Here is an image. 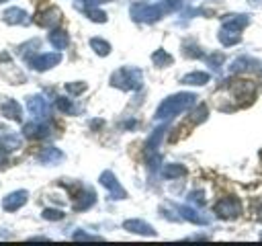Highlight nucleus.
Listing matches in <instances>:
<instances>
[{"label":"nucleus","instance_id":"f257e3e1","mask_svg":"<svg viewBox=\"0 0 262 246\" xmlns=\"http://www.w3.org/2000/svg\"><path fill=\"white\" fill-rule=\"evenodd\" d=\"M194 94H190V92H180V94H174V96H170V98H166L160 107H158V111H156V117L158 119H170V117H174V115H178L180 111H186L192 102H194Z\"/></svg>","mask_w":262,"mask_h":246},{"label":"nucleus","instance_id":"f03ea898","mask_svg":"<svg viewBox=\"0 0 262 246\" xmlns=\"http://www.w3.org/2000/svg\"><path fill=\"white\" fill-rule=\"evenodd\" d=\"M113 86L133 90L141 86V72L137 68H121L113 74Z\"/></svg>","mask_w":262,"mask_h":246},{"label":"nucleus","instance_id":"7ed1b4c3","mask_svg":"<svg viewBox=\"0 0 262 246\" xmlns=\"http://www.w3.org/2000/svg\"><path fill=\"white\" fill-rule=\"evenodd\" d=\"M59 59H61V55L59 53H55V51H47V53H39V55H35V57H29V66L33 68V70H47V68H53L55 64H59Z\"/></svg>","mask_w":262,"mask_h":246},{"label":"nucleus","instance_id":"20e7f679","mask_svg":"<svg viewBox=\"0 0 262 246\" xmlns=\"http://www.w3.org/2000/svg\"><path fill=\"white\" fill-rule=\"evenodd\" d=\"M27 107H29V111L33 113V117L35 119H43V117H47L49 115V102L43 98V96H29L27 98Z\"/></svg>","mask_w":262,"mask_h":246},{"label":"nucleus","instance_id":"39448f33","mask_svg":"<svg viewBox=\"0 0 262 246\" xmlns=\"http://www.w3.org/2000/svg\"><path fill=\"white\" fill-rule=\"evenodd\" d=\"M23 146V137L10 129H0V148L4 152H12V150H18Z\"/></svg>","mask_w":262,"mask_h":246},{"label":"nucleus","instance_id":"423d86ee","mask_svg":"<svg viewBox=\"0 0 262 246\" xmlns=\"http://www.w3.org/2000/svg\"><path fill=\"white\" fill-rule=\"evenodd\" d=\"M27 197H29L27 191H14V193H10L2 199V207L6 211H16L18 207H23L27 203Z\"/></svg>","mask_w":262,"mask_h":246},{"label":"nucleus","instance_id":"0eeeda50","mask_svg":"<svg viewBox=\"0 0 262 246\" xmlns=\"http://www.w3.org/2000/svg\"><path fill=\"white\" fill-rule=\"evenodd\" d=\"M2 20L8 23V25H29V14L23 10V8H8L2 12Z\"/></svg>","mask_w":262,"mask_h":246},{"label":"nucleus","instance_id":"6e6552de","mask_svg":"<svg viewBox=\"0 0 262 246\" xmlns=\"http://www.w3.org/2000/svg\"><path fill=\"white\" fill-rule=\"evenodd\" d=\"M100 182L111 191L113 199H123V197H125V189L119 184V180L113 176V172H102V174H100Z\"/></svg>","mask_w":262,"mask_h":246},{"label":"nucleus","instance_id":"1a4fd4ad","mask_svg":"<svg viewBox=\"0 0 262 246\" xmlns=\"http://www.w3.org/2000/svg\"><path fill=\"white\" fill-rule=\"evenodd\" d=\"M0 113H2L4 117L12 119V121H20V119H23V109H20V105H18L16 100H12V98H4V100H2Z\"/></svg>","mask_w":262,"mask_h":246},{"label":"nucleus","instance_id":"9d476101","mask_svg":"<svg viewBox=\"0 0 262 246\" xmlns=\"http://www.w3.org/2000/svg\"><path fill=\"white\" fill-rule=\"evenodd\" d=\"M215 211H217V215H221V217H235V215L239 213V205H237L235 199H225V201L217 203Z\"/></svg>","mask_w":262,"mask_h":246},{"label":"nucleus","instance_id":"9b49d317","mask_svg":"<svg viewBox=\"0 0 262 246\" xmlns=\"http://www.w3.org/2000/svg\"><path fill=\"white\" fill-rule=\"evenodd\" d=\"M59 18H61V12H59L57 8H49V10L41 12V14H37L35 20H37L41 27H53V25L59 23Z\"/></svg>","mask_w":262,"mask_h":246},{"label":"nucleus","instance_id":"f8f14e48","mask_svg":"<svg viewBox=\"0 0 262 246\" xmlns=\"http://www.w3.org/2000/svg\"><path fill=\"white\" fill-rule=\"evenodd\" d=\"M123 225H125V230L135 232V234H156V232H154V228H151L149 223L141 221V219H127Z\"/></svg>","mask_w":262,"mask_h":246},{"label":"nucleus","instance_id":"ddd939ff","mask_svg":"<svg viewBox=\"0 0 262 246\" xmlns=\"http://www.w3.org/2000/svg\"><path fill=\"white\" fill-rule=\"evenodd\" d=\"M63 158V154L57 150V148H43V152L39 154V160L45 162V164H53V162H59Z\"/></svg>","mask_w":262,"mask_h":246},{"label":"nucleus","instance_id":"4468645a","mask_svg":"<svg viewBox=\"0 0 262 246\" xmlns=\"http://www.w3.org/2000/svg\"><path fill=\"white\" fill-rule=\"evenodd\" d=\"M49 43L55 47V49H63L68 45V35L66 31H51L49 33Z\"/></svg>","mask_w":262,"mask_h":246},{"label":"nucleus","instance_id":"2eb2a0df","mask_svg":"<svg viewBox=\"0 0 262 246\" xmlns=\"http://www.w3.org/2000/svg\"><path fill=\"white\" fill-rule=\"evenodd\" d=\"M182 82L184 84H205V82H209V74H205V72H192V74H186L184 78H182Z\"/></svg>","mask_w":262,"mask_h":246},{"label":"nucleus","instance_id":"dca6fc26","mask_svg":"<svg viewBox=\"0 0 262 246\" xmlns=\"http://www.w3.org/2000/svg\"><path fill=\"white\" fill-rule=\"evenodd\" d=\"M164 176L166 178H176V176H182V174H186V168L184 166H180V164H168V166H164Z\"/></svg>","mask_w":262,"mask_h":246},{"label":"nucleus","instance_id":"f3484780","mask_svg":"<svg viewBox=\"0 0 262 246\" xmlns=\"http://www.w3.org/2000/svg\"><path fill=\"white\" fill-rule=\"evenodd\" d=\"M90 45H92V49L98 53V55H106L108 51H111V45L106 43V41H102V39H90Z\"/></svg>","mask_w":262,"mask_h":246},{"label":"nucleus","instance_id":"a211bd4d","mask_svg":"<svg viewBox=\"0 0 262 246\" xmlns=\"http://www.w3.org/2000/svg\"><path fill=\"white\" fill-rule=\"evenodd\" d=\"M151 59H154V64H158V66H168V64H172V57H170L164 49H158V51L151 55Z\"/></svg>","mask_w":262,"mask_h":246},{"label":"nucleus","instance_id":"6ab92c4d","mask_svg":"<svg viewBox=\"0 0 262 246\" xmlns=\"http://www.w3.org/2000/svg\"><path fill=\"white\" fill-rule=\"evenodd\" d=\"M94 203V193H86V195H80V201L76 203V209H88L90 205Z\"/></svg>","mask_w":262,"mask_h":246},{"label":"nucleus","instance_id":"aec40b11","mask_svg":"<svg viewBox=\"0 0 262 246\" xmlns=\"http://www.w3.org/2000/svg\"><path fill=\"white\" fill-rule=\"evenodd\" d=\"M57 109L63 111V113H74V111H76L70 98H57Z\"/></svg>","mask_w":262,"mask_h":246},{"label":"nucleus","instance_id":"412c9836","mask_svg":"<svg viewBox=\"0 0 262 246\" xmlns=\"http://www.w3.org/2000/svg\"><path fill=\"white\" fill-rule=\"evenodd\" d=\"M43 217H45V219H61L63 213H61L59 209H45V211H43Z\"/></svg>","mask_w":262,"mask_h":246},{"label":"nucleus","instance_id":"4be33fe9","mask_svg":"<svg viewBox=\"0 0 262 246\" xmlns=\"http://www.w3.org/2000/svg\"><path fill=\"white\" fill-rule=\"evenodd\" d=\"M84 88H86V84H82V82H80V84H68V86H66V90L72 92V94H78V92H82Z\"/></svg>","mask_w":262,"mask_h":246},{"label":"nucleus","instance_id":"5701e85b","mask_svg":"<svg viewBox=\"0 0 262 246\" xmlns=\"http://www.w3.org/2000/svg\"><path fill=\"white\" fill-rule=\"evenodd\" d=\"M6 164V152L0 148V166H4Z\"/></svg>","mask_w":262,"mask_h":246},{"label":"nucleus","instance_id":"b1692460","mask_svg":"<svg viewBox=\"0 0 262 246\" xmlns=\"http://www.w3.org/2000/svg\"><path fill=\"white\" fill-rule=\"evenodd\" d=\"M0 2H6V0H0Z\"/></svg>","mask_w":262,"mask_h":246}]
</instances>
